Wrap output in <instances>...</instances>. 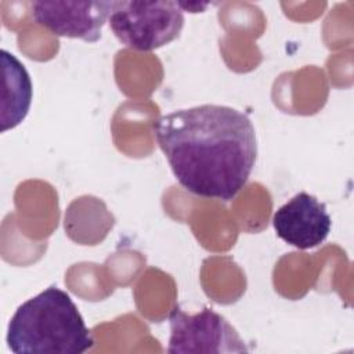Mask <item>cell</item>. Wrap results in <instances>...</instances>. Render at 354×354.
Returning a JSON list of instances; mask_svg holds the SVG:
<instances>
[{
	"label": "cell",
	"instance_id": "1",
	"mask_svg": "<svg viewBox=\"0 0 354 354\" xmlns=\"http://www.w3.org/2000/svg\"><path fill=\"white\" fill-rule=\"evenodd\" d=\"M153 136L183 188L228 202L246 185L257 158L249 116L225 105L178 109L152 123Z\"/></svg>",
	"mask_w": 354,
	"mask_h": 354
},
{
	"label": "cell",
	"instance_id": "2",
	"mask_svg": "<svg viewBox=\"0 0 354 354\" xmlns=\"http://www.w3.org/2000/svg\"><path fill=\"white\" fill-rule=\"evenodd\" d=\"M6 340L15 354H82L94 346L77 306L57 286H48L15 310Z\"/></svg>",
	"mask_w": 354,
	"mask_h": 354
},
{
	"label": "cell",
	"instance_id": "3",
	"mask_svg": "<svg viewBox=\"0 0 354 354\" xmlns=\"http://www.w3.org/2000/svg\"><path fill=\"white\" fill-rule=\"evenodd\" d=\"M109 28L126 47L148 53L174 41L184 28L177 1H113Z\"/></svg>",
	"mask_w": 354,
	"mask_h": 354
},
{
	"label": "cell",
	"instance_id": "4",
	"mask_svg": "<svg viewBox=\"0 0 354 354\" xmlns=\"http://www.w3.org/2000/svg\"><path fill=\"white\" fill-rule=\"evenodd\" d=\"M169 321V353L218 354L249 351L236 329L212 308L187 314L176 307L170 313Z\"/></svg>",
	"mask_w": 354,
	"mask_h": 354
},
{
	"label": "cell",
	"instance_id": "5",
	"mask_svg": "<svg viewBox=\"0 0 354 354\" xmlns=\"http://www.w3.org/2000/svg\"><path fill=\"white\" fill-rule=\"evenodd\" d=\"M113 1H32L35 22L55 36L97 43L109 18Z\"/></svg>",
	"mask_w": 354,
	"mask_h": 354
},
{
	"label": "cell",
	"instance_id": "6",
	"mask_svg": "<svg viewBox=\"0 0 354 354\" xmlns=\"http://www.w3.org/2000/svg\"><path fill=\"white\" fill-rule=\"evenodd\" d=\"M272 227L283 242L299 250H307L325 242L332 218L325 203L303 191L275 210Z\"/></svg>",
	"mask_w": 354,
	"mask_h": 354
},
{
	"label": "cell",
	"instance_id": "7",
	"mask_svg": "<svg viewBox=\"0 0 354 354\" xmlns=\"http://www.w3.org/2000/svg\"><path fill=\"white\" fill-rule=\"evenodd\" d=\"M3 104L1 131L17 127L28 115L32 104V82L24 64L7 50H1Z\"/></svg>",
	"mask_w": 354,
	"mask_h": 354
},
{
	"label": "cell",
	"instance_id": "8",
	"mask_svg": "<svg viewBox=\"0 0 354 354\" xmlns=\"http://www.w3.org/2000/svg\"><path fill=\"white\" fill-rule=\"evenodd\" d=\"M178 7L184 11H189V12H202L206 10V7H209V3H183V1H177Z\"/></svg>",
	"mask_w": 354,
	"mask_h": 354
}]
</instances>
